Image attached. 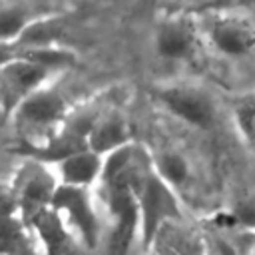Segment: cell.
<instances>
[{"mask_svg": "<svg viewBox=\"0 0 255 255\" xmlns=\"http://www.w3.org/2000/svg\"><path fill=\"white\" fill-rule=\"evenodd\" d=\"M135 193L139 205V241L147 251L165 225L183 221V209L177 191L155 173L151 163L143 171Z\"/></svg>", "mask_w": 255, "mask_h": 255, "instance_id": "obj_1", "label": "cell"}, {"mask_svg": "<svg viewBox=\"0 0 255 255\" xmlns=\"http://www.w3.org/2000/svg\"><path fill=\"white\" fill-rule=\"evenodd\" d=\"M106 215L110 219L106 255H129L139 237V205L131 185L102 187Z\"/></svg>", "mask_w": 255, "mask_h": 255, "instance_id": "obj_2", "label": "cell"}, {"mask_svg": "<svg viewBox=\"0 0 255 255\" xmlns=\"http://www.w3.org/2000/svg\"><path fill=\"white\" fill-rule=\"evenodd\" d=\"M52 207L68 227V231L88 249H96L102 237V223L94 203L92 187H76L58 183Z\"/></svg>", "mask_w": 255, "mask_h": 255, "instance_id": "obj_3", "label": "cell"}, {"mask_svg": "<svg viewBox=\"0 0 255 255\" xmlns=\"http://www.w3.org/2000/svg\"><path fill=\"white\" fill-rule=\"evenodd\" d=\"M203 34L207 44L225 58L255 56V22L241 12H215L205 20Z\"/></svg>", "mask_w": 255, "mask_h": 255, "instance_id": "obj_4", "label": "cell"}, {"mask_svg": "<svg viewBox=\"0 0 255 255\" xmlns=\"http://www.w3.org/2000/svg\"><path fill=\"white\" fill-rule=\"evenodd\" d=\"M157 102L179 122L197 128L211 129L217 122V104L213 96L201 88L191 84H171L163 86L155 92Z\"/></svg>", "mask_w": 255, "mask_h": 255, "instance_id": "obj_5", "label": "cell"}, {"mask_svg": "<svg viewBox=\"0 0 255 255\" xmlns=\"http://www.w3.org/2000/svg\"><path fill=\"white\" fill-rule=\"evenodd\" d=\"M56 187H58V179L54 169L48 167V163L38 159L24 163L18 169L14 183L10 187L22 221H26L36 211L50 207Z\"/></svg>", "mask_w": 255, "mask_h": 255, "instance_id": "obj_6", "label": "cell"}, {"mask_svg": "<svg viewBox=\"0 0 255 255\" xmlns=\"http://www.w3.org/2000/svg\"><path fill=\"white\" fill-rule=\"evenodd\" d=\"M66 100L54 88H38L28 94L16 108L14 118L22 131L32 135H46L48 129L60 126L66 120Z\"/></svg>", "mask_w": 255, "mask_h": 255, "instance_id": "obj_7", "label": "cell"}, {"mask_svg": "<svg viewBox=\"0 0 255 255\" xmlns=\"http://www.w3.org/2000/svg\"><path fill=\"white\" fill-rule=\"evenodd\" d=\"M48 66H42L28 58H16L0 66L2 92H4V108L14 110L28 94L42 88L50 76Z\"/></svg>", "mask_w": 255, "mask_h": 255, "instance_id": "obj_8", "label": "cell"}, {"mask_svg": "<svg viewBox=\"0 0 255 255\" xmlns=\"http://www.w3.org/2000/svg\"><path fill=\"white\" fill-rule=\"evenodd\" d=\"M0 255H36V239L22 221L10 189L0 191Z\"/></svg>", "mask_w": 255, "mask_h": 255, "instance_id": "obj_9", "label": "cell"}, {"mask_svg": "<svg viewBox=\"0 0 255 255\" xmlns=\"http://www.w3.org/2000/svg\"><path fill=\"white\" fill-rule=\"evenodd\" d=\"M199 46V30L197 26L183 16L169 18L161 22L155 36V50L163 60H189Z\"/></svg>", "mask_w": 255, "mask_h": 255, "instance_id": "obj_10", "label": "cell"}, {"mask_svg": "<svg viewBox=\"0 0 255 255\" xmlns=\"http://www.w3.org/2000/svg\"><path fill=\"white\" fill-rule=\"evenodd\" d=\"M26 227L32 231L36 243L44 249V255H68L72 249L74 235L68 231L60 215L54 211V207H46L30 215L26 221Z\"/></svg>", "mask_w": 255, "mask_h": 255, "instance_id": "obj_11", "label": "cell"}, {"mask_svg": "<svg viewBox=\"0 0 255 255\" xmlns=\"http://www.w3.org/2000/svg\"><path fill=\"white\" fill-rule=\"evenodd\" d=\"M128 143H131V131L124 116L118 112L96 116L88 131V149L104 157Z\"/></svg>", "mask_w": 255, "mask_h": 255, "instance_id": "obj_12", "label": "cell"}, {"mask_svg": "<svg viewBox=\"0 0 255 255\" xmlns=\"http://www.w3.org/2000/svg\"><path fill=\"white\" fill-rule=\"evenodd\" d=\"M102 167H104V157L94 153L92 149H82L52 163L58 183L76 185V187H92L94 183H98L102 175Z\"/></svg>", "mask_w": 255, "mask_h": 255, "instance_id": "obj_13", "label": "cell"}, {"mask_svg": "<svg viewBox=\"0 0 255 255\" xmlns=\"http://www.w3.org/2000/svg\"><path fill=\"white\" fill-rule=\"evenodd\" d=\"M205 239L183 225V221L165 225L147 249L149 255H203Z\"/></svg>", "mask_w": 255, "mask_h": 255, "instance_id": "obj_14", "label": "cell"}, {"mask_svg": "<svg viewBox=\"0 0 255 255\" xmlns=\"http://www.w3.org/2000/svg\"><path fill=\"white\" fill-rule=\"evenodd\" d=\"M151 165H153L155 173L167 185H171L175 191L191 179V163L177 149H163L157 157L151 159Z\"/></svg>", "mask_w": 255, "mask_h": 255, "instance_id": "obj_15", "label": "cell"}, {"mask_svg": "<svg viewBox=\"0 0 255 255\" xmlns=\"http://www.w3.org/2000/svg\"><path fill=\"white\" fill-rule=\"evenodd\" d=\"M231 122L241 141L255 153V90L237 94L233 98Z\"/></svg>", "mask_w": 255, "mask_h": 255, "instance_id": "obj_16", "label": "cell"}, {"mask_svg": "<svg viewBox=\"0 0 255 255\" xmlns=\"http://www.w3.org/2000/svg\"><path fill=\"white\" fill-rule=\"evenodd\" d=\"M26 28V16L18 8L0 10V40H12Z\"/></svg>", "mask_w": 255, "mask_h": 255, "instance_id": "obj_17", "label": "cell"}, {"mask_svg": "<svg viewBox=\"0 0 255 255\" xmlns=\"http://www.w3.org/2000/svg\"><path fill=\"white\" fill-rule=\"evenodd\" d=\"M205 239V237H203ZM203 255H217L215 251H213V247L207 243V239H205V245H203Z\"/></svg>", "mask_w": 255, "mask_h": 255, "instance_id": "obj_18", "label": "cell"}, {"mask_svg": "<svg viewBox=\"0 0 255 255\" xmlns=\"http://www.w3.org/2000/svg\"><path fill=\"white\" fill-rule=\"evenodd\" d=\"M0 104H4V92H2V78H0Z\"/></svg>", "mask_w": 255, "mask_h": 255, "instance_id": "obj_19", "label": "cell"}, {"mask_svg": "<svg viewBox=\"0 0 255 255\" xmlns=\"http://www.w3.org/2000/svg\"><path fill=\"white\" fill-rule=\"evenodd\" d=\"M249 2H253V4H255V0H249Z\"/></svg>", "mask_w": 255, "mask_h": 255, "instance_id": "obj_20", "label": "cell"}, {"mask_svg": "<svg viewBox=\"0 0 255 255\" xmlns=\"http://www.w3.org/2000/svg\"><path fill=\"white\" fill-rule=\"evenodd\" d=\"M187 2H193V0H187Z\"/></svg>", "mask_w": 255, "mask_h": 255, "instance_id": "obj_21", "label": "cell"}]
</instances>
